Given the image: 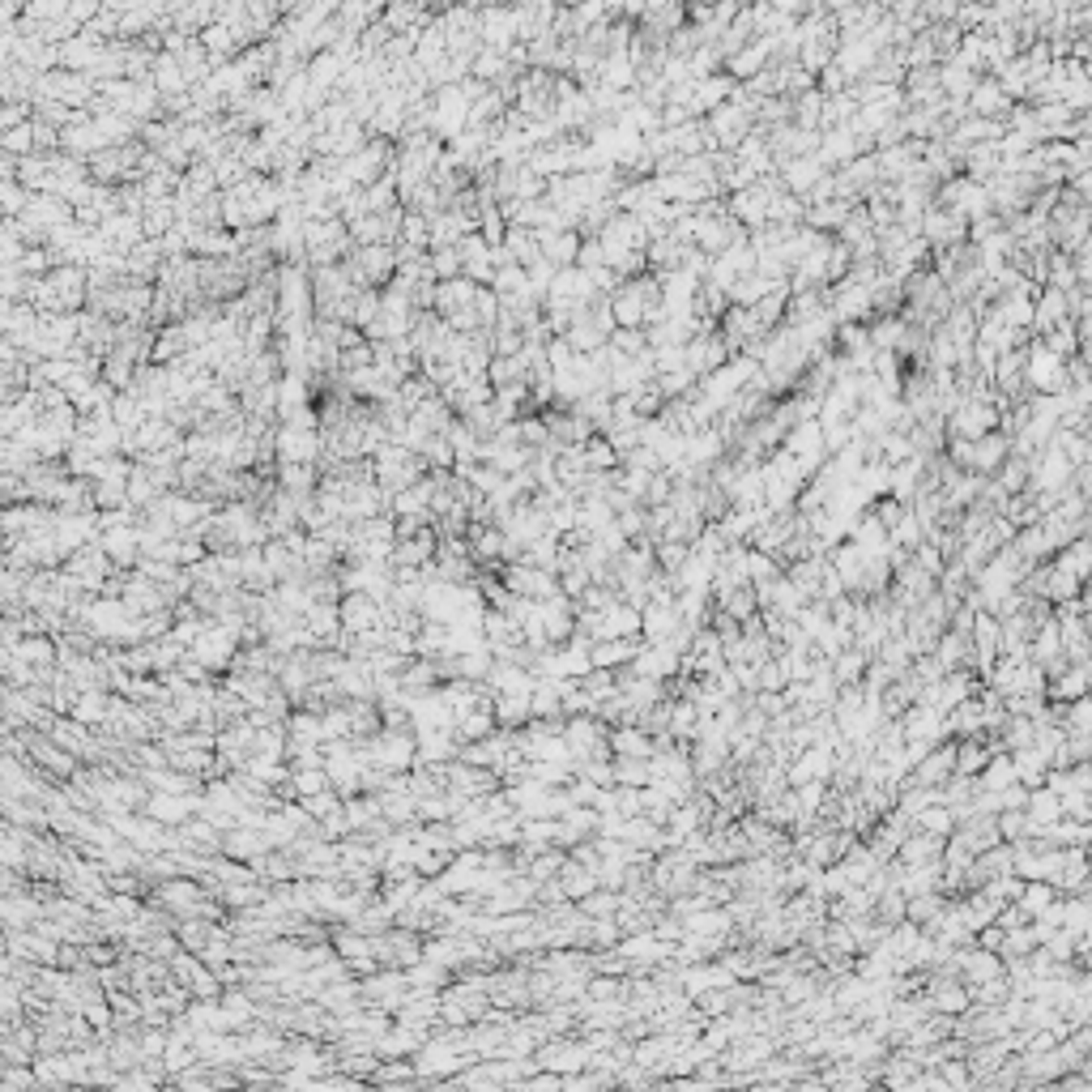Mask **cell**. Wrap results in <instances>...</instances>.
Returning a JSON list of instances; mask_svg holds the SVG:
<instances>
[{
  "label": "cell",
  "mask_w": 1092,
  "mask_h": 1092,
  "mask_svg": "<svg viewBox=\"0 0 1092 1092\" xmlns=\"http://www.w3.org/2000/svg\"><path fill=\"white\" fill-rule=\"evenodd\" d=\"M355 1028H358V1020H342V1033H355ZM368 1028H376V1033H384V1028H389V1025H384V1015H376V1020H368ZM350 1046H363V1050L371 1046V1050H376V1041H358V1037H355Z\"/></svg>",
  "instance_id": "1"
}]
</instances>
